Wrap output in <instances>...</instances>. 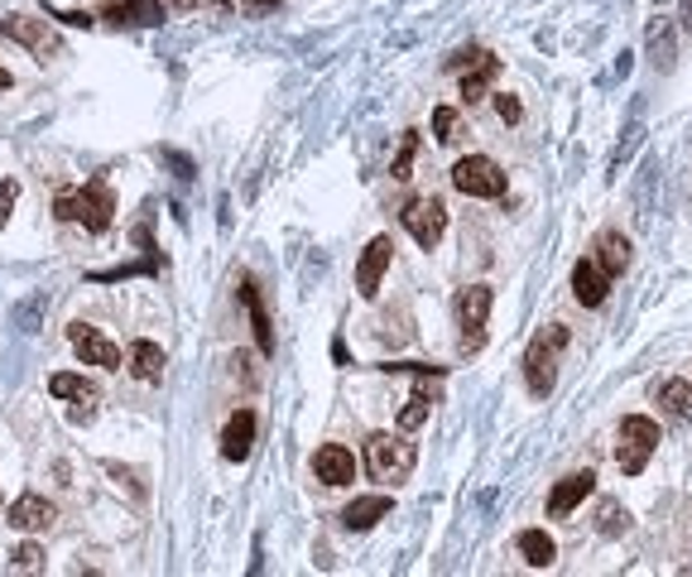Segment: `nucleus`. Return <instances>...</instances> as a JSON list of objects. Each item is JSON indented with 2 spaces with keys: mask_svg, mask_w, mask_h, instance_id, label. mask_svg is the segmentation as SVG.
<instances>
[{
  "mask_svg": "<svg viewBox=\"0 0 692 577\" xmlns=\"http://www.w3.org/2000/svg\"><path fill=\"white\" fill-rule=\"evenodd\" d=\"M54 216L58 222L87 226V232H106V226L116 222V192H112V184H106V174L87 178V184L72 188V192H58Z\"/></svg>",
  "mask_w": 692,
  "mask_h": 577,
  "instance_id": "1",
  "label": "nucleus"
},
{
  "mask_svg": "<svg viewBox=\"0 0 692 577\" xmlns=\"http://www.w3.org/2000/svg\"><path fill=\"white\" fill-rule=\"evenodd\" d=\"M419 462V448L409 438H399V433H375L366 443V472L371 481H385V486H399V481H409Z\"/></svg>",
  "mask_w": 692,
  "mask_h": 577,
  "instance_id": "2",
  "label": "nucleus"
},
{
  "mask_svg": "<svg viewBox=\"0 0 692 577\" xmlns=\"http://www.w3.org/2000/svg\"><path fill=\"white\" fill-rule=\"evenodd\" d=\"M567 346V328L563 322H553L549 332H539L529 342V356H525V380H529V395H553L558 385V352Z\"/></svg>",
  "mask_w": 692,
  "mask_h": 577,
  "instance_id": "3",
  "label": "nucleus"
},
{
  "mask_svg": "<svg viewBox=\"0 0 692 577\" xmlns=\"http://www.w3.org/2000/svg\"><path fill=\"white\" fill-rule=\"evenodd\" d=\"M654 448H659V424L645 419V414H625L621 419V443H615V462H621V472L640 476Z\"/></svg>",
  "mask_w": 692,
  "mask_h": 577,
  "instance_id": "4",
  "label": "nucleus"
},
{
  "mask_svg": "<svg viewBox=\"0 0 692 577\" xmlns=\"http://www.w3.org/2000/svg\"><path fill=\"white\" fill-rule=\"evenodd\" d=\"M453 188L467 198H505V168L491 154H467L453 164Z\"/></svg>",
  "mask_w": 692,
  "mask_h": 577,
  "instance_id": "5",
  "label": "nucleus"
},
{
  "mask_svg": "<svg viewBox=\"0 0 692 577\" xmlns=\"http://www.w3.org/2000/svg\"><path fill=\"white\" fill-rule=\"evenodd\" d=\"M491 284H471L457 298V322H461V352H481L485 346V313H491Z\"/></svg>",
  "mask_w": 692,
  "mask_h": 577,
  "instance_id": "6",
  "label": "nucleus"
},
{
  "mask_svg": "<svg viewBox=\"0 0 692 577\" xmlns=\"http://www.w3.org/2000/svg\"><path fill=\"white\" fill-rule=\"evenodd\" d=\"M399 222H404V232L414 236L423 250H433L447 232V208H443V198H409L404 212H399Z\"/></svg>",
  "mask_w": 692,
  "mask_h": 577,
  "instance_id": "7",
  "label": "nucleus"
},
{
  "mask_svg": "<svg viewBox=\"0 0 692 577\" xmlns=\"http://www.w3.org/2000/svg\"><path fill=\"white\" fill-rule=\"evenodd\" d=\"M447 68H453V72L467 68V72H461V96H467V102H481V96L491 92V82L501 78V58L481 54V48H471V54H457Z\"/></svg>",
  "mask_w": 692,
  "mask_h": 577,
  "instance_id": "8",
  "label": "nucleus"
},
{
  "mask_svg": "<svg viewBox=\"0 0 692 577\" xmlns=\"http://www.w3.org/2000/svg\"><path fill=\"white\" fill-rule=\"evenodd\" d=\"M0 30H5V39H15V44H24L30 54H58L63 48V39L54 34V24H44V20H30V15H5L0 20Z\"/></svg>",
  "mask_w": 692,
  "mask_h": 577,
  "instance_id": "9",
  "label": "nucleus"
},
{
  "mask_svg": "<svg viewBox=\"0 0 692 577\" xmlns=\"http://www.w3.org/2000/svg\"><path fill=\"white\" fill-rule=\"evenodd\" d=\"M68 342L78 346V356L87 361V366H106V370H120V346L112 342L106 332L87 328V322H72L68 328Z\"/></svg>",
  "mask_w": 692,
  "mask_h": 577,
  "instance_id": "10",
  "label": "nucleus"
},
{
  "mask_svg": "<svg viewBox=\"0 0 692 577\" xmlns=\"http://www.w3.org/2000/svg\"><path fill=\"white\" fill-rule=\"evenodd\" d=\"M390 260H395V240L390 236H375L371 246H366V256H361V264H356V294L361 298L380 294V280H385V270H390Z\"/></svg>",
  "mask_w": 692,
  "mask_h": 577,
  "instance_id": "11",
  "label": "nucleus"
},
{
  "mask_svg": "<svg viewBox=\"0 0 692 577\" xmlns=\"http://www.w3.org/2000/svg\"><path fill=\"white\" fill-rule=\"evenodd\" d=\"M313 472H318L322 486H351L356 481V457L342 443H322L318 452H313Z\"/></svg>",
  "mask_w": 692,
  "mask_h": 577,
  "instance_id": "12",
  "label": "nucleus"
},
{
  "mask_svg": "<svg viewBox=\"0 0 692 577\" xmlns=\"http://www.w3.org/2000/svg\"><path fill=\"white\" fill-rule=\"evenodd\" d=\"M48 395H54V400H78L82 409H72V419H78V424H87V419L96 414V400H102V395H96V385L87 376H72V370H58V376L48 380Z\"/></svg>",
  "mask_w": 692,
  "mask_h": 577,
  "instance_id": "13",
  "label": "nucleus"
},
{
  "mask_svg": "<svg viewBox=\"0 0 692 577\" xmlns=\"http://www.w3.org/2000/svg\"><path fill=\"white\" fill-rule=\"evenodd\" d=\"M606 294H611V274L601 270L597 260H577L573 264V298L582 308H601Z\"/></svg>",
  "mask_w": 692,
  "mask_h": 577,
  "instance_id": "14",
  "label": "nucleus"
},
{
  "mask_svg": "<svg viewBox=\"0 0 692 577\" xmlns=\"http://www.w3.org/2000/svg\"><path fill=\"white\" fill-rule=\"evenodd\" d=\"M164 15H168V5L164 0H116L112 10H106V20L116 24H126V30H154V24H164Z\"/></svg>",
  "mask_w": 692,
  "mask_h": 577,
  "instance_id": "15",
  "label": "nucleus"
},
{
  "mask_svg": "<svg viewBox=\"0 0 692 577\" xmlns=\"http://www.w3.org/2000/svg\"><path fill=\"white\" fill-rule=\"evenodd\" d=\"M250 448H255V414L250 409H236L222 428V457L226 462H246Z\"/></svg>",
  "mask_w": 692,
  "mask_h": 577,
  "instance_id": "16",
  "label": "nucleus"
},
{
  "mask_svg": "<svg viewBox=\"0 0 692 577\" xmlns=\"http://www.w3.org/2000/svg\"><path fill=\"white\" fill-rule=\"evenodd\" d=\"M591 486H597V476H591V472H573V476H563V481L553 486V496H549V515H553V520L573 515L577 505L591 496Z\"/></svg>",
  "mask_w": 692,
  "mask_h": 577,
  "instance_id": "17",
  "label": "nucleus"
},
{
  "mask_svg": "<svg viewBox=\"0 0 692 577\" xmlns=\"http://www.w3.org/2000/svg\"><path fill=\"white\" fill-rule=\"evenodd\" d=\"M5 520L15 525V529H24V534H39V529H48L54 525V505H48L44 496H20V501H10V510H5Z\"/></svg>",
  "mask_w": 692,
  "mask_h": 577,
  "instance_id": "18",
  "label": "nucleus"
},
{
  "mask_svg": "<svg viewBox=\"0 0 692 577\" xmlns=\"http://www.w3.org/2000/svg\"><path fill=\"white\" fill-rule=\"evenodd\" d=\"M390 510H395L390 496H356V501H351L347 510H342V525L351 529V534H366V529H375Z\"/></svg>",
  "mask_w": 692,
  "mask_h": 577,
  "instance_id": "19",
  "label": "nucleus"
},
{
  "mask_svg": "<svg viewBox=\"0 0 692 577\" xmlns=\"http://www.w3.org/2000/svg\"><path fill=\"white\" fill-rule=\"evenodd\" d=\"M241 304H246V313H250L255 346L270 356L274 352V328H270V313H265V304H260V288H255V280H241Z\"/></svg>",
  "mask_w": 692,
  "mask_h": 577,
  "instance_id": "20",
  "label": "nucleus"
},
{
  "mask_svg": "<svg viewBox=\"0 0 692 577\" xmlns=\"http://www.w3.org/2000/svg\"><path fill=\"white\" fill-rule=\"evenodd\" d=\"M126 366H130V376L144 380V385H154L164 376V346H154V342H136L126 352Z\"/></svg>",
  "mask_w": 692,
  "mask_h": 577,
  "instance_id": "21",
  "label": "nucleus"
},
{
  "mask_svg": "<svg viewBox=\"0 0 692 577\" xmlns=\"http://www.w3.org/2000/svg\"><path fill=\"white\" fill-rule=\"evenodd\" d=\"M659 409H664L669 424H692V385L688 380H664Z\"/></svg>",
  "mask_w": 692,
  "mask_h": 577,
  "instance_id": "22",
  "label": "nucleus"
},
{
  "mask_svg": "<svg viewBox=\"0 0 692 577\" xmlns=\"http://www.w3.org/2000/svg\"><path fill=\"white\" fill-rule=\"evenodd\" d=\"M591 260H597L601 270L615 280V274H625V264H630V240L621 232H601L597 236V256H591Z\"/></svg>",
  "mask_w": 692,
  "mask_h": 577,
  "instance_id": "23",
  "label": "nucleus"
},
{
  "mask_svg": "<svg viewBox=\"0 0 692 577\" xmlns=\"http://www.w3.org/2000/svg\"><path fill=\"white\" fill-rule=\"evenodd\" d=\"M515 549L525 553V563H529V568H549V563L558 558V544H553L549 534H543V529H519Z\"/></svg>",
  "mask_w": 692,
  "mask_h": 577,
  "instance_id": "24",
  "label": "nucleus"
},
{
  "mask_svg": "<svg viewBox=\"0 0 692 577\" xmlns=\"http://www.w3.org/2000/svg\"><path fill=\"white\" fill-rule=\"evenodd\" d=\"M438 404V390H429V385H414V395H409V404L399 409V428H419L423 419H429V409Z\"/></svg>",
  "mask_w": 692,
  "mask_h": 577,
  "instance_id": "25",
  "label": "nucleus"
},
{
  "mask_svg": "<svg viewBox=\"0 0 692 577\" xmlns=\"http://www.w3.org/2000/svg\"><path fill=\"white\" fill-rule=\"evenodd\" d=\"M414 150H419V130H404V140H399V154H395V164H390V178H409Z\"/></svg>",
  "mask_w": 692,
  "mask_h": 577,
  "instance_id": "26",
  "label": "nucleus"
},
{
  "mask_svg": "<svg viewBox=\"0 0 692 577\" xmlns=\"http://www.w3.org/2000/svg\"><path fill=\"white\" fill-rule=\"evenodd\" d=\"M433 136H438V144L457 140V111L453 106H438V111H433Z\"/></svg>",
  "mask_w": 692,
  "mask_h": 577,
  "instance_id": "27",
  "label": "nucleus"
},
{
  "mask_svg": "<svg viewBox=\"0 0 692 577\" xmlns=\"http://www.w3.org/2000/svg\"><path fill=\"white\" fill-rule=\"evenodd\" d=\"M630 529V515L621 505H601V534H625Z\"/></svg>",
  "mask_w": 692,
  "mask_h": 577,
  "instance_id": "28",
  "label": "nucleus"
},
{
  "mask_svg": "<svg viewBox=\"0 0 692 577\" xmlns=\"http://www.w3.org/2000/svg\"><path fill=\"white\" fill-rule=\"evenodd\" d=\"M15 573H34V568H44V553L34 549V544H20L15 549V563H10Z\"/></svg>",
  "mask_w": 692,
  "mask_h": 577,
  "instance_id": "29",
  "label": "nucleus"
},
{
  "mask_svg": "<svg viewBox=\"0 0 692 577\" xmlns=\"http://www.w3.org/2000/svg\"><path fill=\"white\" fill-rule=\"evenodd\" d=\"M495 116L505 120V126H519V116H525V106L515 102V96H505V92H495Z\"/></svg>",
  "mask_w": 692,
  "mask_h": 577,
  "instance_id": "30",
  "label": "nucleus"
},
{
  "mask_svg": "<svg viewBox=\"0 0 692 577\" xmlns=\"http://www.w3.org/2000/svg\"><path fill=\"white\" fill-rule=\"evenodd\" d=\"M15 198H20V184H15V178H5V184H0V226H5L10 212H15Z\"/></svg>",
  "mask_w": 692,
  "mask_h": 577,
  "instance_id": "31",
  "label": "nucleus"
},
{
  "mask_svg": "<svg viewBox=\"0 0 692 577\" xmlns=\"http://www.w3.org/2000/svg\"><path fill=\"white\" fill-rule=\"evenodd\" d=\"M54 20H63V24H78V30H92V15H78V10H54Z\"/></svg>",
  "mask_w": 692,
  "mask_h": 577,
  "instance_id": "32",
  "label": "nucleus"
},
{
  "mask_svg": "<svg viewBox=\"0 0 692 577\" xmlns=\"http://www.w3.org/2000/svg\"><path fill=\"white\" fill-rule=\"evenodd\" d=\"M678 20H683V30L692 34V0H678Z\"/></svg>",
  "mask_w": 692,
  "mask_h": 577,
  "instance_id": "33",
  "label": "nucleus"
},
{
  "mask_svg": "<svg viewBox=\"0 0 692 577\" xmlns=\"http://www.w3.org/2000/svg\"><path fill=\"white\" fill-rule=\"evenodd\" d=\"M241 5H250V10H279L284 0H241Z\"/></svg>",
  "mask_w": 692,
  "mask_h": 577,
  "instance_id": "34",
  "label": "nucleus"
},
{
  "mask_svg": "<svg viewBox=\"0 0 692 577\" xmlns=\"http://www.w3.org/2000/svg\"><path fill=\"white\" fill-rule=\"evenodd\" d=\"M10 82H15V78H10V72H5V63H0V92H5Z\"/></svg>",
  "mask_w": 692,
  "mask_h": 577,
  "instance_id": "35",
  "label": "nucleus"
},
{
  "mask_svg": "<svg viewBox=\"0 0 692 577\" xmlns=\"http://www.w3.org/2000/svg\"><path fill=\"white\" fill-rule=\"evenodd\" d=\"M168 5H178V10H192V5H198V0H168Z\"/></svg>",
  "mask_w": 692,
  "mask_h": 577,
  "instance_id": "36",
  "label": "nucleus"
}]
</instances>
